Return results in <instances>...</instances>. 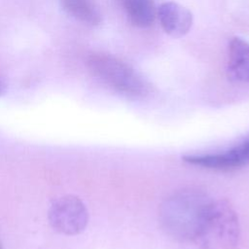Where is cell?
<instances>
[{"instance_id":"3","label":"cell","mask_w":249,"mask_h":249,"mask_svg":"<svg viewBox=\"0 0 249 249\" xmlns=\"http://www.w3.org/2000/svg\"><path fill=\"white\" fill-rule=\"evenodd\" d=\"M86 63L94 77L127 97H144L150 91L148 82L119 57L106 53H92L88 56Z\"/></svg>"},{"instance_id":"9","label":"cell","mask_w":249,"mask_h":249,"mask_svg":"<svg viewBox=\"0 0 249 249\" xmlns=\"http://www.w3.org/2000/svg\"><path fill=\"white\" fill-rule=\"evenodd\" d=\"M63 10L89 25H98L101 22V13L94 0H60Z\"/></svg>"},{"instance_id":"1","label":"cell","mask_w":249,"mask_h":249,"mask_svg":"<svg viewBox=\"0 0 249 249\" xmlns=\"http://www.w3.org/2000/svg\"><path fill=\"white\" fill-rule=\"evenodd\" d=\"M211 201L209 195L200 188L188 187L178 190L160 204V225L173 238L194 242Z\"/></svg>"},{"instance_id":"11","label":"cell","mask_w":249,"mask_h":249,"mask_svg":"<svg viewBox=\"0 0 249 249\" xmlns=\"http://www.w3.org/2000/svg\"><path fill=\"white\" fill-rule=\"evenodd\" d=\"M0 249H3V246H2V243H1V241H0Z\"/></svg>"},{"instance_id":"4","label":"cell","mask_w":249,"mask_h":249,"mask_svg":"<svg viewBox=\"0 0 249 249\" xmlns=\"http://www.w3.org/2000/svg\"><path fill=\"white\" fill-rule=\"evenodd\" d=\"M48 219L52 228L65 235H76L84 231L89 223L86 204L75 196H64L50 206Z\"/></svg>"},{"instance_id":"8","label":"cell","mask_w":249,"mask_h":249,"mask_svg":"<svg viewBox=\"0 0 249 249\" xmlns=\"http://www.w3.org/2000/svg\"><path fill=\"white\" fill-rule=\"evenodd\" d=\"M129 21L140 28L151 26L157 16L154 0H118Z\"/></svg>"},{"instance_id":"2","label":"cell","mask_w":249,"mask_h":249,"mask_svg":"<svg viewBox=\"0 0 249 249\" xmlns=\"http://www.w3.org/2000/svg\"><path fill=\"white\" fill-rule=\"evenodd\" d=\"M240 239V224L226 199L210 202L194 242L199 249H234Z\"/></svg>"},{"instance_id":"5","label":"cell","mask_w":249,"mask_h":249,"mask_svg":"<svg viewBox=\"0 0 249 249\" xmlns=\"http://www.w3.org/2000/svg\"><path fill=\"white\" fill-rule=\"evenodd\" d=\"M183 160L204 168L215 170H235L249 164V133L236 145L218 153L193 154L183 157Z\"/></svg>"},{"instance_id":"6","label":"cell","mask_w":249,"mask_h":249,"mask_svg":"<svg viewBox=\"0 0 249 249\" xmlns=\"http://www.w3.org/2000/svg\"><path fill=\"white\" fill-rule=\"evenodd\" d=\"M160 23L166 34L174 38L185 36L193 25V15L184 6L169 1L157 10Z\"/></svg>"},{"instance_id":"10","label":"cell","mask_w":249,"mask_h":249,"mask_svg":"<svg viewBox=\"0 0 249 249\" xmlns=\"http://www.w3.org/2000/svg\"><path fill=\"white\" fill-rule=\"evenodd\" d=\"M4 90H5V86H4V84L2 83V81L0 80V95L4 92Z\"/></svg>"},{"instance_id":"7","label":"cell","mask_w":249,"mask_h":249,"mask_svg":"<svg viewBox=\"0 0 249 249\" xmlns=\"http://www.w3.org/2000/svg\"><path fill=\"white\" fill-rule=\"evenodd\" d=\"M227 75L235 83L249 84V42L233 37L229 43Z\"/></svg>"}]
</instances>
